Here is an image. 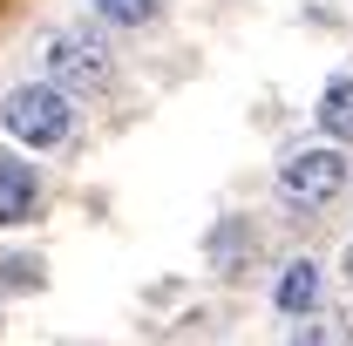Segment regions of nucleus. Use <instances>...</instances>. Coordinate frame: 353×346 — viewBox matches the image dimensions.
<instances>
[{"instance_id":"f257e3e1","label":"nucleus","mask_w":353,"mask_h":346,"mask_svg":"<svg viewBox=\"0 0 353 346\" xmlns=\"http://www.w3.org/2000/svg\"><path fill=\"white\" fill-rule=\"evenodd\" d=\"M0 123H7L14 143H28V150H61L68 130H75V95H61L54 82H28V88L7 95Z\"/></svg>"},{"instance_id":"f03ea898","label":"nucleus","mask_w":353,"mask_h":346,"mask_svg":"<svg viewBox=\"0 0 353 346\" xmlns=\"http://www.w3.org/2000/svg\"><path fill=\"white\" fill-rule=\"evenodd\" d=\"M48 82L61 88V95H102V88L116 82L109 41H102V34H82V28L54 34V41H48Z\"/></svg>"},{"instance_id":"7ed1b4c3","label":"nucleus","mask_w":353,"mask_h":346,"mask_svg":"<svg viewBox=\"0 0 353 346\" xmlns=\"http://www.w3.org/2000/svg\"><path fill=\"white\" fill-rule=\"evenodd\" d=\"M340 190H347V156H340V143H326V150H292V156L279 163V197L299 204V211L333 204Z\"/></svg>"},{"instance_id":"20e7f679","label":"nucleus","mask_w":353,"mask_h":346,"mask_svg":"<svg viewBox=\"0 0 353 346\" xmlns=\"http://www.w3.org/2000/svg\"><path fill=\"white\" fill-rule=\"evenodd\" d=\"M41 204V176L21 156H0V224H28Z\"/></svg>"},{"instance_id":"39448f33","label":"nucleus","mask_w":353,"mask_h":346,"mask_svg":"<svg viewBox=\"0 0 353 346\" xmlns=\"http://www.w3.org/2000/svg\"><path fill=\"white\" fill-rule=\"evenodd\" d=\"M312 116H319V130L347 150L353 143V75H333V82L319 88V109H312Z\"/></svg>"},{"instance_id":"423d86ee","label":"nucleus","mask_w":353,"mask_h":346,"mask_svg":"<svg viewBox=\"0 0 353 346\" xmlns=\"http://www.w3.org/2000/svg\"><path fill=\"white\" fill-rule=\"evenodd\" d=\"M272 299H279V312H292V319L312 312V305H319V265H312V258L285 265V278H279V292H272Z\"/></svg>"},{"instance_id":"0eeeda50","label":"nucleus","mask_w":353,"mask_h":346,"mask_svg":"<svg viewBox=\"0 0 353 346\" xmlns=\"http://www.w3.org/2000/svg\"><path fill=\"white\" fill-rule=\"evenodd\" d=\"M157 7H163V0H95V14H102L109 28H150Z\"/></svg>"},{"instance_id":"6e6552de","label":"nucleus","mask_w":353,"mask_h":346,"mask_svg":"<svg viewBox=\"0 0 353 346\" xmlns=\"http://www.w3.org/2000/svg\"><path fill=\"white\" fill-rule=\"evenodd\" d=\"M292 346H353V319H312V326H299Z\"/></svg>"},{"instance_id":"1a4fd4ad","label":"nucleus","mask_w":353,"mask_h":346,"mask_svg":"<svg viewBox=\"0 0 353 346\" xmlns=\"http://www.w3.org/2000/svg\"><path fill=\"white\" fill-rule=\"evenodd\" d=\"M7 285H41V265L34 258H7Z\"/></svg>"},{"instance_id":"9d476101","label":"nucleus","mask_w":353,"mask_h":346,"mask_svg":"<svg viewBox=\"0 0 353 346\" xmlns=\"http://www.w3.org/2000/svg\"><path fill=\"white\" fill-rule=\"evenodd\" d=\"M340 265H347V285H353V238H347V258H340Z\"/></svg>"}]
</instances>
